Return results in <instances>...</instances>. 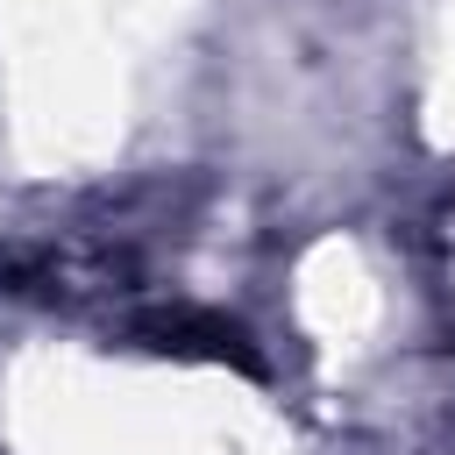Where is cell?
<instances>
[{"label": "cell", "instance_id": "cell-1", "mask_svg": "<svg viewBox=\"0 0 455 455\" xmlns=\"http://www.w3.org/2000/svg\"><path fill=\"white\" fill-rule=\"evenodd\" d=\"M135 334H142L149 348H164V355H199V363L263 370V363H256V348H249V334H242L235 320H220V313H192V306H171V313H149Z\"/></svg>", "mask_w": 455, "mask_h": 455}]
</instances>
